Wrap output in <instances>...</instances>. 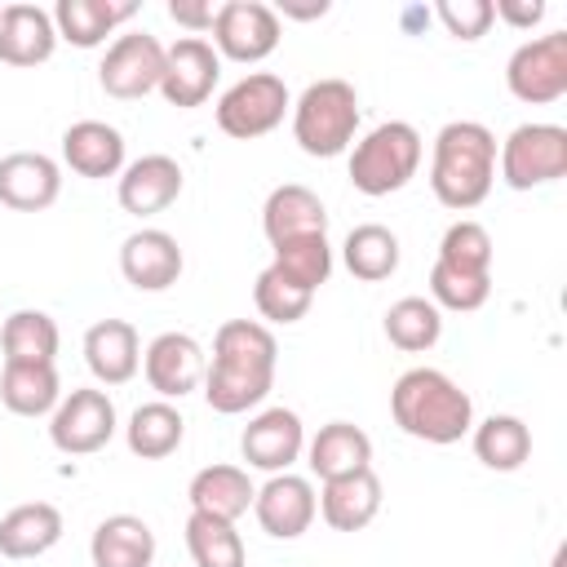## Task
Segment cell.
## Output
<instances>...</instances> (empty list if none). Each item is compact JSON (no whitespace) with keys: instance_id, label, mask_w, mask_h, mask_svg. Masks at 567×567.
Listing matches in <instances>:
<instances>
[{"instance_id":"1","label":"cell","mask_w":567,"mask_h":567,"mask_svg":"<svg viewBox=\"0 0 567 567\" xmlns=\"http://www.w3.org/2000/svg\"><path fill=\"white\" fill-rule=\"evenodd\" d=\"M496 182V137L478 120H452L434 137L430 190L443 208L470 213L492 195Z\"/></svg>"},{"instance_id":"2","label":"cell","mask_w":567,"mask_h":567,"mask_svg":"<svg viewBox=\"0 0 567 567\" xmlns=\"http://www.w3.org/2000/svg\"><path fill=\"white\" fill-rule=\"evenodd\" d=\"M390 416L403 434L421 443H456L474 430L470 394L439 368H408L390 390Z\"/></svg>"},{"instance_id":"3","label":"cell","mask_w":567,"mask_h":567,"mask_svg":"<svg viewBox=\"0 0 567 567\" xmlns=\"http://www.w3.org/2000/svg\"><path fill=\"white\" fill-rule=\"evenodd\" d=\"M359 133V93L346 80H315L292 102V137L306 155L332 159Z\"/></svg>"},{"instance_id":"4","label":"cell","mask_w":567,"mask_h":567,"mask_svg":"<svg viewBox=\"0 0 567 567\" xmlns=\"http://www.w3.org/2000/svg\"><path fill=\"white\" fill-rule=\"evenodd\" d=\"M421 155H425L421 133L408 120H385L363 142H354V151H350V182H354V190H363L372 199L394 195V190H403L416 177Z\"/></svg>"},{"instance_id":"5","label":"cell","mask_w":567,"mask_h":567,"mask_svg":"<svg viewBox=\"0 0 567 567\" xmlns=\"http://www.w3.org/2000/svg\"><path fill=\"white\" fill-rule=\"evenodd\" d=\"M288 111H292L288 84L275 71H248L217 97V128L235 142H252L275 133Z\"/></svg>"},{"instance_id":"6","label":"cell","mask_w":567,"mask_h":567,"mask_svg":"<svg viewBox=\"0 0 567 567\" xmlns=\"http://www.w3.org/2000/svg\"><path fill=\"white\" fill-rule=\"evenodd\" d=\"M501 182L509 190H536L567 177V128L563 124H518L501 151Z\"/></svg>"},{"instance_id":"7","label":"cell","mask_w":567,"mask_h":567,"mask_svg":"<svg viewBox=\"0 0 567 567\" xmlns=\"http://www.w3.org/2000/svg\"><path fill=\"white\" fill-rule=\"evenodd\" d=\"M505 84L527 106H549L567 93V31L523 40L505 62Z\"/></svg>"},{"instance_id":"8","label":"cell","mask_w":567,"mask_h":567,"mask_svg":"<svg viewBox=\"0 0 567 567\" xmlns=\"http://www.w3.org/2000/svg\"><path fill=\"white\" fill-rule=\"evenodd\" d=\"M115 425H120V421H115L111 394L84 385V390L62 394V403H58L53 416H49V439H53V447L66 452V456H93V452H102V447L115 439Z\"/></svg>"},{"instance_id":"9","label":"cell","mask_w":567,"mask_h":567,"mask_svg":"<svg viewBox=\"0 0 567 567\" xmlns=\"http://www.w3.org/2000/svg\"><path fill=\"white\" fill-rule=\"evenodd\" d=\"M279 13L261 0H226L213 18V49L230 62H261L279 49Z\"/></svg>"},{"instance_id":"10","label":"cell","mask_w":567,"mask_h":567,"mask_svg":"<svg viewBox=\"0 0 567 567\" xmlns=\"http://www.w3.org/2000/svg\"><path fill=\"white\" fill-rule=\"evenodd\" d=\"M159 75H164V44L151 35V31H124L115 35V44L106 49L102 66H97V80L111 97H146L159 89Z\"/></svg>"},{"instance_id":"11","label":"cell","mask_w":567,"mask_h":567,"mask_svg":"<svg viewBox=\"0 0 567 567\" xmlns=\"http://www.w3.org/2000/svg\"><path fill=\"white\" fill-rule=\"evenodd\" d=\"M221 75V58L204 35H182L177 44L164 49V75H159V93L168 106H204L217 89Z\"/></svg>"},{"instance_id":"12","label":"cell","mask_w":567,"mask_h":567,"mask_svg":"<svg viewBox=\"0 0 567 567\" xmlns=\"http://www.w3.org/2000/svg\"><path fill=\"white\" fill-rule=\"evenodd\" d=\"M252 514H257V523H261L266 536H275V540H297V536L310 532V523H315V514H319V496H315L310 478L284 470V474H270V478L257 487Z\"/></svg>"},{"instance_id":"13","label":"cell","mask_w":567,"mask_h":567,"mask_svg":"<svg viewBox=\"0 0 567 567\" xmlns=\"http://www.w3.org/2000/svg\"><path fill=\"white\" fill-rule=\"evenodd\" d=\"M204 346L190 337V332H159L146 350H142V372H146V385L159 394V399H182L190 390L204 385Z\"/></svg>"},{"instance_id":"14","label":"cell","mask_w":567,"mask_h":567,"mask_svg":"<svg viewBox=\"0 0 567 567\" xmlns=\"http://www.w3.org/2000/svg\"><path fill=\"white\" fill-rule=\"evenodd\" d=\"M239 452L252 470H266V474H284L301 452H306V425L292 408H266L257 412L244 434H239Z\"/></svg>"},{"instance_id":"15","label":"cell","mask_w":567,"mask_h":567,"mask_svg":"<svg viewBox=\"0 0 567 567\" xmlns=\"http://www.w3.org/2000/svg\"><path fill=\"white\" fill-rule=\"evenodd\" d=\"M182 266H186V257H182L177 239L168 230H155V226L133 230L124 239V248H120V270H124V279L137 292H164V288H173L182 279Z\"/></svg>"},{"instance_id":"16","label":"cell","mask_w":567,"mask_h":567,"mask_svg":"<svg viewBox=\"0 0 567 567\" xmlns=\"http://www.w3.org/2000/svg\"><path fill=\"white\" fill-rule=\"evenodd\" d=\"M62 168L44 151H13L0 159V204L13 213H40L58 199Z\"/></svg>"},{"instance_id":"17","label":"cell","mask_w":567,"mask_h":567,"mask_svg":"<svg viewBox=\"0 0 567 567\" xmlns=\"http://www.w3.org/2000/svg\"><path fill=\"white\" fill-rule=\"evenodd\" d=\"M58 49V27L53 13L40 4H4L0 9V62L9 66H40Z\"/></svg>"},{"instance_id":"18","label":"cell","mask_w":567,"mask_h":567,"mask_svg":"<svg viewBox=\"0 0 567 567\" xmlns=\"http://www.w3.org/2000/svg\"><path fill=\"white\" fill-rule=\"evenodd\" d=\"M120 208L133 217L164 213L182 195V164L173 155H142L120 173Z\"/></svg>"},{"instance_id":"19","label":"cell","mask_w":567,"mask_h":567,"mask_svg":"<svg viewBox=\"0 0 567 567\" xmlns=\"http://www.w3.org/2000/svg\"><path fill=\"white\" fill-rule=\"evenodd\" d=\"M62 159L80 177H120L124 173V133L106 120H75L62 133Z\"/></svg>"},{"instance_id":"20","label":"cell","mask_w":567,"mask_h":567,"mask_svg":"<svg viewBox=\"0 0 567 567\" xmlns=\"http://www.w3.org/2000/svg\"><path fill=\"white\" fill-rule=\"evenodd\" d=\"M261 230L275 244H288V239H301V235H328V208L323 199L301 186V182H284L266 195V208H261Z\"/></svg>"},{"instance_id":"21","label":"cell","mask_w":567,"mask_h":567,"mask_svg":"<svg viewBox=\"0 0 567 567\" xmlns=\"http://www.w3.org/2000/svg\"><path fill=\"white\" fill-rule=\"evenodd\" d=\"M84 363L102 385H124L142 368V341L128 319H97L84 332Z\"/></svg>"},{"instance_id":"22","label":"cell","mask_w":567,"mask_h":567,"mask_svg":"<svg viewBox=\"0 0 567 567\" xmlns=\"http://www.w3.org/2000/svg\"><path fill=\"white\" fill-rule=\"evenodd\" d=\"M319 514L332 532H363L381 514V478L372 474V465L328 478L319 492Z\"/></svg>"},{"instance_id":"23","label":"cell","mask_w":567,"mask_h":567,"mask_svg":"<svg viewBox=\"0 0 567 567\" xmlns=\"http://www.w3.org/2000/svg\"><path fill=\"white\" fill-rule=\"evenodd\" d=\"M186 496H190V509H195V514L235 523V518H244V514L252 509L257 487H252V478H248L244 465H204V470L190 478Z\"/></svg>"},{"instance_id":"24","label":"cell","mask_w":567,"mask_h":567,"mask_svg":"<svg viewBox=\"0 0 567 567\" xmlns=\"http://www.w3.org/2000/svg\"><path fill=\"white\" fill-rule=\"evenodd\" d=\"M306 465L319 483L328 478H341V474H354V470H368L372 465V439L350 425V421H328L319 425V434L306 443Z\"/></svg>"},{"instance_id":"25","label":"cell","mask_w":567,"mask_h":567,"mask_svg":"<svg viewBox=\"0 0 567 567\" xmlns=\"http://www.w3.org/2000/svg\"><path fill=\"white\" fill-rule=\"evenodd\" d=\"M89 558H93V567H151L155 563V532L137 514H111L93 527Z\"/></svg>"},{"instance_id":"26","label":"cell","mask_w":567,"mask_h":567,"mask_svg":"<svg viewBox=\"0 0 567 567\" xmlns=\"http://www.w3.org/2000/svg\"><path fill=\"white\" fill-rule=\"evenodd\" d=\"M133 13H137L133 0H58L53 27H58V40H71L75 49H97Z\"/></svg>"},{"instance_id":"27","label":"cell","mask_w":567,"mask_h":567,"mask_svg":"<svg viewBox=\"0 0 567 567\" xmlns=\"http://www.w3.org/2000/svg\"><path fill=\"white\" fill-rule=\"evenodd\" d=\"M62 540V514L49 501L13 505L0 518V554L4 558H40Z\"/></svg>"},{"instance_id":"28","label":"cell","mask_w":567,"mask_h":567,"mask_svg":"<svg viewBox=\"0 0 567 567\" xmlns=\"http://www.w3.org/2000/svg\"><path fill=\"white\" fill-rule=\"evenodd\" d=\"M0 403L13 416H53L62 403V381L53 363H4L0 368Z\"/></svg>"},{"instance_id":"29","label":"cell","mask_w":567,"mask_h":567,"mask_svg":"<svg viewBox=\"0 0 567 567\" xmlns=\"http://www.w3.org/2000/svg\"><path fill=\"white\" fill-rule=\"evenodd\" d=\"M182 439H186V421H182V412H177L168 399L137 403L133 416H128V425H124V443H128V452L142 456V461H164V456H173V452L182 447Z\"/></svg>"},{"instance_id":"30","label":"cell","mask_w":567,"mask_h":567,"mask_svg":"<svg viewBox=\"0 0 567 567\" xmlns=\"http://www.w3.org/2000/svg\"><path fill=\"white\" fill-rule=\"evenodd\" d=\"M341 261H346V270L354 279L381 284V279H390L399 270V235L390 226H381V221H363V226H354L346 235Z\"/></svg>"},{"instance_id":"31","label":"cell","mask_w":567,"mask_h":567,"mask_svg":"<svg viewBox=\"0 0 567 567\" xmlns=\"http://www.w3.org/2000/svg\"><path fill=\"white\" fill-rule=\"evenodd\" d=\"M275 359H279L275 332L257 319H230L213 337V363H230V368H248V372H275Z\"/></svg>"},{"instance_id":"32","label":"cell","mask_w":567,"mask_h":567,"mask_svg":"<svg viewBox=\"0 0 567 567\" xmlns=\"http://www.w3.org/2000/svg\"><path fill=\"white\" fill-rule=\"evenodd\" d=\"M0 346H4V363H53L62 332L44 310H13L0 328Z\"/></svg>"},{"instance_id":"33","label":"cell","mask_w":567,"mask_h":567,"mask_svg":"<svg viewBox=\"0 0 567 567\" xmlns=\"http://www.w3.org/2000/svg\"><path fill=\"white\" fill-rule=\"evenodd\" d=\"M270 385H275V372H248V368H230V363L204 368V399L221 416H239V412L257 408L270 394Z\"/></svg>"},{"instance_id":"34","label":"cell","mask_w":567,"mask_h":567,"mask_svg":"<svg viewBox=\"0 0 567 567\" xmlns=\"http://www.w3.org/2000/svg\"><path fill=\"white\" fill-rule=\"evenodd\" d=\"M474 456H478L487 470L509 474V470H518V465L532 456V430H527L518 416L496 412V416H487L483 425H474Z\"/></svg>"},{"instance_id":"35","label":"cell","mask_w":567,"mask_h":567,"mask_svg":"<svg viewBox=\"0 0 567 567\" xmlns=\"http://www.w3.org/2000/svg\"><path fill=\"white\" fill-rule=\"evenodd\" d=\"M186 549H190L195 567H244L248 563V549H244V536L235 532V523L208 518L195 509L186 518Z\"/></svg>"},{"instance_id":"36","label":"cell","mask_w":567,"mask_h":567,"mask_svg":"<svg viewBox=\"0 0 567 567\" xmlns=\"http://www.w3.org/2000/svg\"><path fill=\"white\" fill-rule=\"evenodd\" d=\"M385 337H390V346H399L408 354H421L443 337V310L425 297H399L385 310Z\"/></svg>"},{"instance_id":"37","label":"cell","mask_w":567,"mask_h":567,"mask_svg":"<svg viewBox=\"0 0 567 567\" xmlns=\"http://www.w3.org/2000/svg\"><path fill=\"white\" fill-rule=\"evenodd\" d=\"M252 301H257L261 319H270V323H297V319L310 310L315 292L301 288L297 279H288V275L270 261V266L257 275V284H252Z\"/></svg>"},{"instance_id":"38","label":"cell","mask_w":567,"mask_h":567,"mask_svg":"<svg viewBox=\"0 0 567 567\" xmlns=\"http://www.w3.org/2000/svg\"><path fill=\"white\" fill-rule=\"evenodd\" d=\"M275 266L297 279L301 288H319L328 284L332 275V248H328V235H301V239H288V244H275Z\"/></svg>"},{"instance_id":"39","label":"cell","mask_w":567,"mask_h":567,"mask_svg":"<svg viewBox=\"0 0 567 567\" xmlns=\"http://www.w3.org/2000/svg\"><path fill=\"white\" fill-rule=\"evenodd\" d=\"M439 261L452 266V270L492 275V235H487L478 221L461 217V221H452V226L443 230V239H439Z\"/></svg>"},{"instance_id":"40","label":"cell","mask_w":567,"mask_h":567,"mask_svg":"<svg viewBox=\"0 0 567 567\" xmlns=\"http://www.w3.org/2000/svg\"><path fill=\"white\" fill-rule=\"evenodd\" d=\"M492 297V275H470V270H452L443 261L430 266V301L439 310H478Z\"/></svg>"},{"instance_id":"41","label":"cell","mask_w":567,"mask_h":567,"mask_svg":"<svg viewBox=\"0 0 567 567\" xmlns=\"http://www.w3.org/2000/svg\"><path fill=\"white\" fill-rule=\"evenodd\" d=\"M434 13L447 27V35H456V40H478L496 22L492 18V0H439Z\"/></svg>"},{"instance_id":"42","label":"cell","mask_w":567,"mask_h":567,"mask_svg":"<svg viewBox=\"0 0 567 567\" xmlns=\"http://www.w3.org/2000/svg\"><path fill=\"white\" fill-rule=\"evenodd\" d=\"M168 18L177 22V27H186V31H213V18H217V9L208 4V0H168Z\"/></svg>"},{"instance_id":"43","label":"cell","mask_w":567,"mask_h":567,"mask_svg":"<svg viewBox=\"0 0 567 567\" xmlns=\"http://www.w3.org/2000/svg\"><path fill=\"white\" fill-rule=\"evenodd\" d=\"M492 18L518 27V31H532L540 18H545V0H496L492 4Z\"/></svg>"},{"instance_id":"44","label":"cell","mask_w":567,"mask_h":567,"mask_svg":"<svg viewBox=\"0 0 567 567\" xmlns=\"http://www.w3.org/2000/svg\"><path fill=\"white\" fill-rule=\"evenodd\" d=\"M275 13H284V18H301V22H310V18H323L328 13V0H310V4H297V0H284Z\"/></svg>"}]
</instances>
